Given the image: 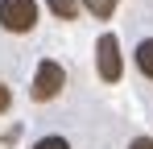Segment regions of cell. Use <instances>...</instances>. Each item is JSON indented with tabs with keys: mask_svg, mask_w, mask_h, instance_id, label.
Returning <instances> with one entry per match:
<instances>
[{
	"mask_svg": "<svg viewBox=\"0 0 153 149\" xmlns=\"http://www.w3.org/2000/svg\"><path fill=\"white\" fill-rule=\"evenodd\" d=\"M0 25L8 33H29L37 25V0H0Z\"/></svg>",
	"mask_w": 153,
	"mask_h": 149,
	"instance_id": "obj_1",
	"label": "cell"
},
{
	"mask_svg": "<svg viewBox=\"0 0 153 149\" xmlns=\"http://www.w3.org/2000/svg\"><path fill=\"white\" fill-rule=\"evenodd\" d=\"M95 58H100V79H103V83H116L120 71H124V62H120V42H116L112 33H103V37H100Z\"/></svg>",
	"mask_w": 153,
	"mask_h": 149,
	"instance_id": "obj_2",
	"label": "cell"
},
{
	"mask_svg": "<svg viewBox=\"0 0 153 149\" xmlns=\"http://www.w3.org/2000/svg\"><path fill=\"white\" fill-rule=\"evenodd\" d=\"M62 83H66L62 66H58V62H42L37 74H33V99H54L62 91Z\"/></svg>",
	"mask_w": 153,
	"mask_h": 149,
	"instance_id": "obj_3",
	"label": "cell"
},
{
	"mask_svg": "<svg viewBox=\"0 0 153 149\" xmlns=\"http://www.w3.org/2000/svg\"><path fill=\"white\" fill-rule=\"evenodd\" d=\"M46 8H50L58 21H75L79 17V0H46Z\"/></svg>",
	"mask_w": 153,
	"mask_h": 149,
	"instance_id": "obj_4",
	"label": "cell"
},
{
	"mask_svg": "<svg viewBox=\"0 0 153 149\" xmlns=\"http://www.w3.org/2000/svg\"><path fill=\"white\" fill-rule=\"evenodd\" d=\"M137 66L145 79H153V37H145L141 46H137Z\"/></svg>",
	"mask_w": 153,
	"mask_h": 149,
	"instance_id": "obj_5",
	"label": "cell"
},
{
	"mask_svg": "<svg viewBox=\"0 0 153 149\" xmlns=\"http://www.w3.org/2000/svg\"><path fill=\"white\" fill-rule=\"evenodd\" d=\"M87 8H91V13H95V17H112V8H116V0H87Z\"/></svg>",
	"mask_w": 153,
	"mask_h": 149,
	"instance_id": "obj_6",
	"label": "cell"
},
{
	"mask_svg": "<svg viewBox=\"0 0 153 149\" xmlns=\"http://www.w3.org/2000/svg\"><path fill=\"white\" fill-rule=\"evenodd\" d=\"M33 149H71V141H66V137H42Z\"/></svg>",
	"mask_w": 153,
	"mask_h": 149,
	"instance_id": "obj_7",
	"label": "cell"
},
{
	"mask_svg": "<svg viewBox=\"0 0 153 149\" xmlns=\"http://www.w3.org/2000/svg\"><path fill=\"white\" fill-rule=\"evenodd\" d=\"M8 104H13V91H8V87H4V83H0V112H4V108H8Z\"/></svg>",
	"mask_w": 153,
	"mask_h": 149,
	"instance_id": "obj_8",
	"label": "cell"
},
{
	"mask_svg": "<svg viewBox=\"0 0 153 149\" xmlns=\"http://www.w3.org/2000/svg\"><path fill=\"white\" fill-rule=\"evenodd\" d=\"M128 149H153V141H149V137H137V141H132Z\"/></svg>",
	"mask_w": 153,
	"mask_h": 149,
	"instance_id": "obj_9",
	"label": "cell"
}]
</instances>
